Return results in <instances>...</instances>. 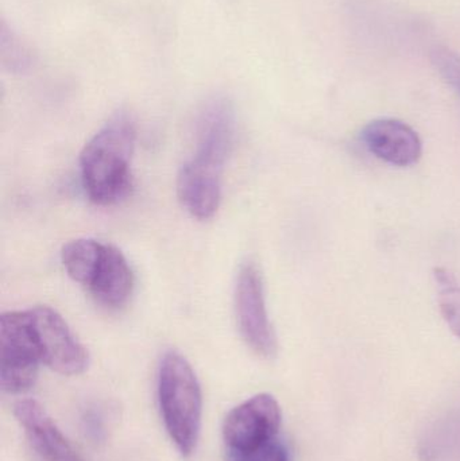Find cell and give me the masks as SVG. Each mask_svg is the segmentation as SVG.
<instances>
[{"label": "cell", "instance_id": "6da1fadb", "mask_svg": "<svg viewBox=\"0 0 460 461\" xmlns=\"http://www.w3.org/2000/svg\"><path fill=\"white\" fill-rule=\"evenodd\" d=\"M235 137L234 107L226 97L208 100L197 118L196 151L183 165L177 194L183 207L197 218L218 212L221 200V173Z\"/></svg>", "mask_w": 460, "mask_h": 461}, {"label": "cell", "instance_id": "7a4b0ae2", "mask_svg": "<svg viewBox=\"0 0 460 461\" xmlns=\"http://www.w3.org/2000/svg\"><path fill=\"white\" fill-rule=\"evenodd\" d=\"M135 140L134 121L129 113H121L86 143L80 157L81 183L95 204H116L131 191Z\"/></svg>", "mask_w": 460, "mask_h": 461}, {"label": "cell", "instance_id": "3957f363", "mask_svg": "<svg viewBox=\"0 0 460 461\" xmlns=\"http://www.w3.org/2000/svg\"><path fill=\"white\" fill-rule=\"evenodd\" d=\"M158 403L167 432L183 456L196 449L202 428L203 395L188 360L170 351L158 371Z\"/></svg>", "mask_w": 460, "mask_h": 461}, {"label": "cell", "instance_id": "277c9868", "mask_svg": "<svg viewBox=\"0 0 460 461\" xmlns=\"http://www.w3.org/2000/svg\"><path fill=\"white\" fill-rule=\"evenodd\" d=\"M0 384L3 392L21 394L34 386L41 360L27 311L7 312L0 319Z\"/></svg>", "mask_w": 460, "mask_h": 461}, {"label": "cell", "instance_id": "5b68a950", "mask_svg": "<svg viewBox=\"0 0 460 461\" xmlns=\"http://www.w3.org/2000/svg\"><path fill=\"white\" fill-rule=\"evenodd\" d=\"M281 408L270 394H258L230 411L223 425L229 457L254 451L278 438Z\"/></svg>", "mask_w": 460, "mask_h": 461}, {"label": "cell", "instance_id": "8992f818", "mask_svg": "<svg viewBox=\"0 0 460 461\" xmlns=\"http://www.w3.org/2000/svg\"><path fill=\"white\" fill-rule=\"evenodd\" d=\"M27 316L42 363L62 375H78L86 371L88 352L54 309L35 306L27 309Z\"/></svg>", "mask_w": 460, "mask_h": 461}, {"label": "cell", "instance_id": "52a82bcc", "mask_svg": "<svg viewBox=\"0 0 460 461\" xmlns=\"http://www.w3.org/2000/svg\"><path fill=\"white\" fill-rule=\"evenodd\" d=\"M235 312L240 335L248 346L262 357L277 354V338L267 314L264 282L258 267L246 263L238 274L235 287Z\"/></svg>", "mask_w": 460, "mask_h": 461}, {"label": "cell", "instance_id": "ba28073f", "mask_svg": "<svg viewBox=\"0 0 460 461\" xmlns=\"http://www.w3.org/2000/svg\"><path fill=\"white\" fill-rule=\"evenodd\" d=\"M361 140L370 153L393 167H412L423 154V143L418 132L397 119L370 122L362 130Z\"/></svg>", "mask_w": 460, "mask_h": 461}, {"label": "cell", "instance_id": "9c48e42d", "mask_svg": "<svg viewBox=\"0 0 460 461\" xmlns=\"http://www.w3.org/2000/svg\"><path fill=\"white\" fill-rule=\"evenodd\" d=\"M16 420L35 454L43 461H84L77 449L57 428L41 403L22 400L16 403Z\"/></svg>", "mask_w": 460, "mask_h": 461}, {"label": "cell", "instance_id": "30bf717a", "mask_svg": "<svg viewBox=\"0 0 460 461\" xmlns=\"http://www.w3.org/2000/svg\"><path fill=\"white\" fill-rule=\"evenodd\" d=\"M92 297L105 308H122L134 289V276L124 255L111 244L103 246L94 273L86 284Z\"/></svg>", "mask_w": 460, "mask_h": 461}, {"label": "cell", "instance_id": "8fae6325", "mask_svg": "<svg viewBox=\"0 0 460 461\" xmlns=\"http://www.w3.org/2000/svg\"><path fill=\"white\" fill-rule=\"evenodd\" d=\"M103 246L104 243L94 239H76L65 244L61 260L68 276L86 287L102 254Z\"/></svg>", "mask_w": 460, "mask_h": 461}, {"label": "cell", "instance_id": "7c38bea8", "mask_svg": "<svg viewBox=\"0 0 460 461\" xmlns=\"http://www.w3.org/2000/svg\"><path fill=\"white\" fill-rule=\"evenodd\" d=\"M435 278L439 284V305L443 319L454 335L460 338V286L450 271L445 268L435 270Z\"/></svg>", "mask_w": 460, "mask_h": 461}, {"label": "cell", "instance_id": "4fadbf2b", "mask_svg": "<svg viewBox=\"0 0 460 461\" xmlns=\"http://www.w3.org/2000/svg\"><path fill=\"white\" fill-rule=\"evenodd\" d=\"M432 65L440 77L454 89L460 99V56L446 46H435L429 54Z\"/></svg>", "mask_w": 460, "mask_h": 461}, {"label": "cell", "instance_id": "5bb4252c", "mask_svg": "<svg viewBox=\"0 0 460 461\" xmlns=\"http://www.w3.org/2000/svg\"><path fill=\"white\" fill-rule=\"evenodd\" d=\"M2 56L5 65H8L11 70H24L30 65V53L21 41L13 34L8 32L5 29V24L3 23L2 34Z\"/></svg>", "mask_w": 460, "mask_h": 461}, {"label": "cell", "instance_id": "9a60e30c", "mask_svg": "<svg viewBox=\"0 0 460 461\" xmlns=\"http://www.w3.org/2000/svg\"><path fill=\"white\" fill-rule=\"evenodd\" d=\"M230 461H289L286 447L278 438L239 456L230 457Z\"/></svg>", "mask_w": 460, "mask_h": 461}, {"label": "cell", "instance_id": "2e32d148", "mask_svg": "<svg viewBox=\"0 0 460 461\" xmlns=\"http://www.w3.org/2000/svg\"><path fill=\"white\" fill-rule=\"evenodd\" d=\"M84 429L88 433L89 438L94 440H100L104 433V422L99 411L95 409H88L83 416Z\"/></svg>", "mask_w": 460, "mask_h": 461}]
</instances>
